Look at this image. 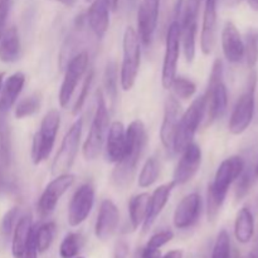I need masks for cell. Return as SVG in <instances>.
Segmentation results:
<instances>
[{"label": "cell", "instance_id": "d6a6232c", "mask_svg": "<svg viewBox=\"0 0 258 258\" xmlns=\"http://www.w3.org/2000/svg\"><path fill=\"white\" fill-rule=\"evenodd\" d=\"M83 239L80 233L71 232L63 238L59 246V256L62 258H75L82 248Z\"/></svg>", "mask_w": 258, "mask_h": 258}, {"label": "cell", "instance_id": "7a4b0ae2", "mask_svg": "<svg viewBox=\"0 0 258 258\" xmlns=\"http://www.w3.org/2000/svg\"><path fill=\"white\" fill-rule=\"evenodd\" d=\"M244 160L238 155L229 156L217 169L214 180L209 184L207 194V216L209 222H214L223 207L229 188L238 179L244 169Z\"/></svg>", "mask_w": 258, "mask_h": 258}, {"label": "cell", "instance_id": "f5cc1de1", "mask_svg": "<svg viewBox=\"0 0 258 258\" xmlns=\"http://www.w3.org/2000/svg\"><path fill=\"white\" fill-rule=\"evenodd\" d=\"M136 2H138V0H127V3H128V5H130L131 8H134L136 5Z\"/></svg>", "mask_w": 258, "mask_h": 258}, {"label": "cell", "instance_id": "8992f818", "mask_svg": "<svg viewBox=\"0 0 258 258\" xmlns=\"http://www.w3.org/2000/svg\"><path fill=\"white\" fill-rule=\"evenodd\" d=\"M141 62V43L133 27H127L122 39V64H121L120 83L123 91H130L138 78Z\"/></svg>", "mask_w": 258, "mask_h": 258}, {"label": "cell", "instance_id": "b9f144b4", "mask_svg": "<svg viewBox=\"0 0 258 258\" xmlns=\"http://www.w3.org/2000/svg\"><path fill=\"white\" fill-rule=\"evenodd\" d=\"M13 0H0V39L5 32L8 17H9L10 9H12Z\"/></svg>", "mask_w": 258, "mask_h": 258}, {"label": "cell", "instance_id": "5b68a950", "mask_svg": "<svg viewBox=\"0 0 258 258\" xmlns=\"http://www.w3.org/2000/svg\"><path fill=\"white\" fill-rule=\"evenodd\" d=\"M206 117V98L204 95L197 97L185 112L180 116L173 143V153L179 154L193 143L194 136Z\"/></svg>", "mask_w": 258, "mask_h": 258}, {"label": "cell", "instance_id": "30bf717a", "mask_svg": "<svg viewBox=\"0 0 258 258\" xmlns=\"http://www.w3.org/2000/svg\"><path fill=\"white\" fill-rule=\"evenodd\" d=\"M180 45V24L178 20H173L166 32L165 54H164L163 70H161V85L166 90L170 88L171 82L176 77Z\"/></svg>", "mask_w": 258, "mask_h": 258}, {"label": "cell", "instance_id": "cb8c5ba5", "mask_svg": "<svg viewBox=\"0 0 258 258\" xmlns=\"http://www.w3.org/2000/svg\"><path fill=\"white\" fill-rule=\"evenodd\" d=\"M34 229L33 226L32 214L28 213L20 217L18 219L15 228L13 231V241H12V253L14 258L24 257L25 249H27L28 242H29L32 232Z\"/></svg>", "mask_w": 258, "mask_h": 258}, {"label": "cell", "instance_id": "4316f807", "mask_svg": "<svg viewBox=\"0 0 258 258\" xmlns=\"http://www.w3.org/2000/svg\"><path fill=\"white\" fill-rule=\"evenodd\" d=\"M12 128L9 123V113L0 111V166L9 168L12 164Z\"/></svg>", "mask_w": 258, "mask_h": 258}, {"label": "cell", "instance_id": "4dcf8cb0", "mask_svg": "<svg viewBox=\"0 0 258 258\" xmlns=\"http://www.w3.org/2000/svg\"><path fill=\"white\" fill-rule=\"evenodd\" d=\"M160 175V163L155 156H151L144 164L139 175L138 183L140 188H149L158 180Z\"/></svg>", "mask_w": 258, "mask_h": 258}, {"label": "cell", "instance_id": "7402d4cb", "mask_svg": "<svg viewBox=\"0 0 258 258\" xmlns=\"http://www.w3.org/2000/svg\"><path fill=\"white\" fill-rule=\"evenodd\" d=\"M86 20L93 34L98 39H102L110 27V7L107 0H92L86 14Z\"/></svg>", "mask_w": 258, "mask_h": 258}, {"label": "cell", "instance_id": "ee69618b", "mask_svg": "<svg viewBox=\"0 0 258 258\" xmlns=\"http://www.w3.org/2000/svg\"><path fill=\"white\" fill-rule=\"evenodd\" d=\"M160 249H149L146 247L138 251L136 258H160Z\"/></svg>", "mask_w": 258, "mask_h": 258}, {"label": "cell", "instance_id": "74e56055", "mask_svg": "<svg viewBox=\"0 0 258 258\" xmlns=\"http://www.w3.org/2000/svg\"><path fill=\"white\" fill-rule=\"evenodd\" d=\"M244 57L249 68H253L258 60V38L256 34H248L244 44Z\"/></svg>", "mask_w": 258, "mask_h": 258}, {"label": "cell", "instance_id": "bcb514c9", "mask_svg": "<svg viewBox=\"0 0 258 258\" xmlns=\"http://www.w3.org/2000/svg\"><path fill=\"white\" fill-rule=\"evenodd\" d=\"M222 2H223V4L226 5V7L233 8V7H237L238 4H241L242 0H222Z\"/></svg>", "mask_w": 258, "mask_h": 258}, {"label": "cell", "instance_id": "11a10c76", "mask_svg": "<svg viewBox=\"0 0 258 258\" xmlns=\"http://www.w3.org/2000/svg\"><path fill=\"white\" fill-rule=\"evenodd\" d=\"M75 258H85V257H75Z\"/></svg>", "mask_w": 258, "mask_h": 258}, {"label": "cell", "instance_id": "9c48e42d", "mask_svg": "<svg viewBox=\"0 0 258 258\" xmlns=\"http://www.w3.org/2000/svg\"><path fill=\"white\" fill-rule=\"evenodd\" d=\"M83 120L78 118L73 122V125L68 128L67 134L63 138L60 148L55 155L52 163V174L53 175H60V174L70 173V169L75 164L76 156H77L78 149H80L81 135H82Z\"/></svg>", "mask_w": 258, "mask_h": 258}, {"label": "cell", "instance_id": "f907efd6", "mask_svg": "<svg viewBox=\"0 0 258 258\" xmlns=\"http://www.w3.org/2000/svg\"><path fill=\"white\" fill-rule=\"evenodd\" d=\"M253 174H254V178L258 179V160H257L256 165L253 166Z\"/></svg>", "mask_w": 258, "mask_h": 258}, {"label": "cell", "instance_id": "3957f363", "mask_svg": "<svg viewBox=\"0 0 258 258\" xmlns=\"http://www.w3.org/2000/svg\"><path fill=\"white\" fill-rule=\"evenodd\" d=\"M206 117L204 126H209L224 115L228 105V93L223 81V63L216 59L209 76L208 90L206 95Z\"/></svg>", "mask_w": 258, "mask_h": 258}, {"label": "cell", "instance_id": "e575fe53", "mask_svg": "<svg viewBox=\"0 0 258 258\" xmlns=\"http://www.w3.org/2000/svg\"><path fill=\"white\" fill-rule=\"evenodd\" d=\"M170 88L173 90V95L180 100H188L197 92L196 83L185 77H175L171 82Z\"/></svg>", "mask_w": 258, "mask_h": 258}, {"label": "cell", "instance_id": "7dc6e473", "mask_svg": "<svg viewBox=\"0 0 258 258\" xmlns=\"http://www.w3.org/2000/svg\"><path fill=\"white\" fill-rule=\"evenodd\" d=\"M55 2L60 3V4H63V5H64V7L71 8V7H73V5H75L76 3H77V0H55Z\"/></svg>", "mask_w": 258, "mask_h": 258}, {"label": "cell", "instance_id": "d4e9b609", "mask_svg": "<svg viewBox=\"0 0 258 258\" xmlns=\"http://www.w3.org/2000/svg\"><path fill=\"white\" fill-rule=\"evenodd\" d=\"M25 85L24 73L17 72L7 78L0 92V111L9 113Z\"/></svg>", "mask_w": 258, "mask_h": 258}, {"label": "cell", "instance_id": "4fadbf2b", "mask_svg": "<svg viewBox=\"0 0 258 258\" xmlns=\"http://www.w3.org/2000/svg\"><path fill=\"white\" fill-rule=\"evenodd\" d=\"M95 204V188L91 183L78 186L68 206V223L71 227H78L90 216Z\"/></svg>", "mask_w": 258, "mask_h": 258}, {"label": "cell", "instance_id": "8d00e7d4", "mask_svg": "<svg viewBox=\"0 0 258 258\" xmlns=\"http://www.w3.org/2000/svg\"><path fill=\"white\" fill-rule=\"evenodd\" d=\"M211 258H231V238L224 229L217 237Z\"/></svg>", "mask_w": 258, "mask_h": 258}, {"label": "cell", "instance_id": "816d5d0a", "mask_svg": "<svg viewBox=\"0 0 258 258\" xmlns=\"http://www.w3.org/2000/svg\"><path fill=\"white\" fill-rule=\"evenodd\" d=\"M3 78H4V73L0 72V92H2V88H3Z\"/></svg>", "mask_w": 258, "mask_h": 258}, {"label": "cell", "instance_id": "60d3db41", "mask_svg": "<svg viewBox=\"0 0 258 258\" xmlns=\"http://www.w3.org/2000/svg\"><path fill=\"white\" fill-rule=\"evenodd\" d=\"M18 219H19V208H17V207L9 209L5 213L2 221V233L4 234V237L12 236Z\"/></svg>", "mask_w": 258, "mask_h": 258}, {"label": "cell", "instance_id": "c3c4849f", "mask_svg": "<svg viewBox=\"0 0 258 258\" xmlns=\"http://www.w3.org/2000/svg\"><path fill=\"white\" fill-rule=\"evenodd\" d=\"M107 4H108V7H110V10L116 12V9H117V5H118V0H107Z\"/></svg>", "mask_w": 258, "mask_h": 258}, {"label": "cell", "instance_id": "ac0fdd59", "mask_svg": "<svg viewBox=\"0 0 258 258\" xmlns=\"http://www.w3.org/2000/svg\"><path fill=\"white\" fill-rule=\"evenodd\" d=\"M120 221V212L111 199L101 202L97 221L95 224V234L100 241L105 242L115 234Z\"/></svg>", "mask_w": 258, "mask_h": 258}, {"label": "cell", "instance_id": "6da1fadb", "mask_svg": "<svg viewBox=\"0 0 258 258\" xmlns=\"http://www.w3.org/2000/svg\"><path fill=\"white\" fill-rule=\"evenodd\" d=\"M148 144V133L141 120H135L126 128V150L122 159L116 163L111 175L116 188L125 189L133 183L135 178L138 164L145 151Z\"/></svg>", "mask_w": 258, "mask_h": 258}, {"label": "cell", "instance_id": "9f6ffc18", "mask_svg": "<svg viewBox=\"0 0 258 258\" xmlns=\"http://www.w3.org/2000/svg\"><path fill=\"white\" fill-rule=\"evenodd\" d=\"M86 2H92V0H86Z\"/></svg>", "mask_w": 258, "mask_h": 258}, {"label": "cell", "instance_id": "83f0119b", "mask_svg": "<svg viewBox=\"0 0 258 258\" xmlns=\"http://www.w3.org/2000/svg\"><path fill=\"white\" fill-rule=\"evenodd\" d=\"M254 233V219L253 214L249 208L244 207L237 213L234 222V236L236 239L242 244L248 243Z\"/></svg>", "mask_w": 258, "mask_h": 258}, {"label": "cell", "instance_id": "5bb4252c", "mask_svg": "<svg viewBox=\"0 0 258 258\" xmlns=\"http://www.w3.org/2000/svg\"><path fill=\"white\" fill-rule=\"evenodd\" d=\"M202 159H203L202 149L196 143L189 144L181 151V156L176 164L173 175V181L175 185H184L196 176V174L201 169Z\"/></svg>", "mask_w": 258, "mask_h": 258}, {"label": "cell", "instance_id": "603a6c76", "mask_svg": "<svg viewBox=\"0 0 258 258\" xmlns=\"http://www.w3.org/2000/svg\"><path fill=\"white\" fill-rule=\"evenodd\" d=\"M175 183L170 181V183H166L160 185L159 188H156L154 190V193L150 196V202H149V209L148 214H146V218L143 223V233L149 232V229L153 227V224L155 223L156 218L161 214L163 209L165 208L166 203H168L169 198H170V194L173 191V189L175 188Z\"/></svg>", "mask_w": 258, "mask_h": 258}, {"label": "cell", "instance_id": "7bdbcfd3", "mask_svg": "<svg viewBox=\"0 0 258 258\" xmlns=\"http://www.w3.org/2000/svg\"><path fill=\"white\" fill-rule=\"evenodd\" d=\"M128 252H130V247H128L127 242L123 241V239H120V241L116 242L112 258H127Z\"/></svg>", "mask_w": 258, "mask_h": 258}, {"label": "cell", "instance_id": "ab89813d", "mask_svg": "<svg viewBox=\"0 0 258 258\" xmlns=\"http://www.w3.org/2000/svg\"><path fill=\"white\" fill-rule=\"evenodd\" d=\"M93 78H95V72H93V71H90V72L87 73V76H86L85 82H83L82 88H81L80 95H78L77 100H76L75 107H73V113H75V115H77V113L82 110L83 105H85L86 100H87V96H88V92H90L91 86H92Z\"/></svg>", "mask_w": 258, "mask_h": 258}, {"label": "cell", "instance_id": "52a82bcc", "mask_svg": "<svg viewBox=\"0 0 258 258\" xmlns=\"http://www.w3.org/2000/svg\"><path fill=\"white\" fill-rule=\"evenodd\" d=\"M60 125V115L58 110H50L43 117L40 127L33 136L32 161L34 165H39L49 158L54 148L55 138Z\"/></svg>", "mask_w": 258, "mask_h": 258}, {"label": "cell", "instance_id": "9a60e30c", "mask_svg": "<svg viewBox=\"0 0 258 258\" xmlns=\"http://www.w3.org/2000/svg\"><path fill=\"white\" fill-rule=\"evenodd\" d=\"M160 0H141L138 10V35L145 47L151 45L158 25Z\"/></svg>", "mask_w": 258, "mask_h": 258}, {"label": "cell", "instance_id": "277c9868", "mask_svg": "<svg viewBox=\"0 0 258 258\" xmlns=\"http://www.w3.org/2000/svg\"><path fill=\"white\" fill-rule=\"evenodd\" d=\"M108 127H110V113L106 105L105 95L102 90H98L95 116H93L87 139L83 144V156L86 160H95L100 155L105 145Z\"/></svg>", "mask_w": 258, "mask_h": 258}, {"label": "cell", "instance_id": "1f68e13d", "mask_svg": "<svg viewBox=\"0 0 258 258\" xmlns=\"http://www.w3.org/2000/svg\"><path fill=\"white\" fill-rule=\"evenodd\" d=\"M117 66H116L115 62H108L107 66H106L105 75H103V86H105L106 96L110 98L112 107L116 105V101H117Z\"/></svg>", "mask_w": 258, "mask_h": 258}, {"label": "cell", "instance_id": "7c38bea8", "mask_svg": "<svg viewBox=\"0 0 258 258\" xmlns=\"http://www.w3.org/2000/svg\"><path fill=\"white\" fill-rule=\"evenodd\" d=\"M76 176L73 174L66 173L57 175L52 181L48 183L38 201V211L42 217H49L54 212L58 202L63 194L75 184Z\"/></svg>", "mask_w": 258, "mask_h": 258}, {"label": "cell", "instance_id": "ba28073f", "mask_svg": "<svg viewBox=\"0 0 258 258\" xmlns=\"http://www.w3.org/2000/svg\"><path fill=\"white\" fill-rule=\"evenodd\" d=\"M257 75L252 72L243 91L232 111L229 118V131L233 135H241L248 128L254 115V90H256Z\"/></svg>", "mask_w": 258, "mask_h": 258}, {"label": "cell", "instance_id": "836d02e7", "mask_svg": "<svg viewBox=\"0 0 258 258\" xmlns=\"http://www.w3.org/2000/svg\"><path fill=\"white\" fill-rule=\"evenodd\" d=\"M40 97L38 95H32L29 97H25L24 100L19 101L18 105L15 106L14 116L19 120L25 117L33 116L37 113L40 108Z\"/></svg>", "mask_w": 258, "mask_h": 258}, {"label": "cell", "instance_id": "44dd1931", "mask_svg": "<svg viewBox=\"0 0 258 258\" xmlns=\"http://www.w3.org/2000/svg\"><path fill=\"white\" fill-rule=\"evenodd\" d=\"M105 143L106 160L112 164L118 163L126 150V127L121 121L111 123Z\"/></svg>", "mask_w": 258, "mask_h": 258}, {"label": "cell", "instance_id": "2e32d148", "mask_svg": "<svg viewBox=\"0 0 258 258\" xmlns=\"http://www.w3.org/2000/svg\"><path fill=\"white\" fill-rule=\"evenodd\" d=\"M203 211V199L198 193L184 197L174 212L173 223L176 229H188L197 224Z\"/></svg>", "mask_w": 258, "mask_h": 258}, {"label": "cell", "instance_id": "db71d44e", "mask_svg": "<svg viewBox=\"0 0 258 258\" xmlns=\"http://www.w3.org/2000/svg\"><path fill=\"white\" fill-rule=\"evenodd\" d=\"M246 258H256V256H254V254H252V253H251V254H248V256H247Z\"/></svg>", "mask_w": 258, "mask_h": 258}, {"label": "cell", "instance_id": "ffe728a7", "mask_svg": "<svg viewBox=\"0 0 258 258\" xmlns=\"http://www.w3.org/2000/svg\"><path fill=\"white\" fill-rule=\"evenodd\" d=\"M222 49L229 63H239L244 58V43L236 24L227 22L222 30Z\"/></svg>", "mask_w": 258, "mask_h": 258}, {"label": "cell", "instance_id": "f546056e", "mask_svg": "<svg viewBox=\"0 0 258 258\" xmlns=\"http://www.w3.org/2000/svg\"><path fill=\"white\" fill-rule=\"evenodd\" d=\"M55 224L53 222L42 224L38 228H34V241L37 246L38 253H44L50 248L54 239Z\"/></svg>", "mask_w": 258, "mask_h": 258}, {"label": "cell", "instance_id": "f1b7e54d", "mask_svg": "<svg viewBox=\"0 0 258 258\" xmlns=\"http://www.w3.org/2000/svg\"><path fill=\"white\" fill-rule=\"evenodd\" d=\"M150 196L148 193H140L134 196L128 203V214H130V224L133 231H136L143 226L149 209Z\"/></svg>", "mask_w": 258, "mask_h": 258}, {"label": "cell", "instance_id": "d6986e66", "mask_svg": "<svg viewBox=\"0 0 258 258\" xmlns=\"http://www.w3.org/2000/svg\"><path fill=\"white\" fill-rule=\"evenodd\" d=\"M219 0H206L203 14V25L201 33V49L203 54L213 52L217 42V7Z\"/></svg>", "mask_w": 258, "mask_h": 258}, {"label": "cell", "instance_id": "f6af8a7d", "mask_svg": "<svg viewBox=\"0 0 258 258\" xmlns=\"http://www.w3.org/2000/svg\"><path fill=\"white\" fill-rule=\"evenodd\" d=\"M160 258H184V252L181 249H173V251L168 252L165 256Z\"/></svg>", "mask_w": 258, "mask_h": 258}, {"label": "cell", "instance_id": "484cf974", "mask_svg": "<svg viewBox=\"0 0 258 258\" xmlns=\"http://www.w3.org/2000/svg\"><path fill=\"white\" fill-rule=\"evenodd\" d=\"M22 53V44L18 29L10 27L5 29L0 39V60L4 63H14L19 59Z\"/></svg>", "mask_w": 258, "mask_h": 258}, {"label": "cell", "instance_id": "681fc988", "mask_svg": "<svg viewBox=\"0 0 258 258\" xmlns=\"http://www.w3.org/2000/svg\"><path fill=\"white\" fill-rule=\"evenodd\" d=\"M247 3L249 4V7L253 10H257L258 12V0H247Z\"/></svg>", "mask_w": 258, "mask_h": 258}, {"label": "cell", "instance_id": "8fae6325", "mask_svg": "<svg viewBox=\"0 0 258 258\" xmlns=\"http://www.w3.org/2000/svg\"><path fill=\"white\" fill-rule=\"evenodd\" d=\"M87 67H88L87 52L76 53V54L71 58L70 62H67L64 78H63V82L62 85H60L59 96H58L60 107H67L68 102H70L73 93H75V90L76 87H77L78 82H80L81 78L83 77V75H85L86 71H87Z\"/></svg>", "mask_w": 258, "mask_h": 258}, {"label": "cell", "instance_id": "d590c367", "mask_svg": "<svg viewBox=\"0 0 258 258\" xmlns=\"http://www.w3.org/2000/svg\"><path fill=\"white\" fill-rule=\"evenodd\" d=\"M254 180H256V178H254L253 168L246 169V166H244L242 174L236 180L237 181V186H236L237 201H241V199H243L244 197L248 194L249 189H251L252 184H253Z\"/></svg>", "mask_w": 258, "mask_h": 258}, {"label": "cell", "instance_id": "e0dca14e", "mask_svg": "<svg viewBox=\"0 0 258 258\" xmlns=\"http://www.w3.org/2000/svg\"><path fill=\"white\" fill-rule=\"evenodd\" d=\"M181 116V107L178 98L174 95H169L164 105V118L160 128V139L166 150L173 151L174 136Z\"/></svg>", "mask_w": 258, "mask_h": 258}, {"label": "cell", "instance_id": "f35d334b", "mask_svg": "<svg viewBox=\"0 0 258 258\" xmlns=\"http://www.w3.org/2000/svg\"><path fill=\"white\" fill-rule=\"evenodd\" d=\"M173 238L174 232L171 229H164V231H160L154 234V236H151L145 247L149 249H160L161 247L168 244Z\"/></svg>", "mask_w": 258, "mask_h": 258}]
</instances>
